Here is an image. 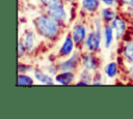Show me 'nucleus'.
Masks as SVG:
<instances>
[{"mask_svg":"<svg viewBox=\"0 0 133 119\" xmlns=\"http://www.w3.org/2000/svg\"><path fill=\"white\" fill-rule=\"evenodd\" d=\"M33 80L25 73H20L18 77V85H33Z\"/></svg>","mask_w":133,"mask_h":119,"instance_id":"17","label":"nucleus"},{"mask_svg":"<svg viewBox=\"0 0 133 119\" xmlns=\"http://www.w3.org/2000/svg\"><path fill=\"white\" fill-rule=\"evenodd\" d=\"M81 62H82V65L84 66V68L89 70V71L97 70L99 68V65H100V62H99L98 58L92 53H87V54L83 55L82 59H81Z\"/></svg>","mask_w":133,"mask_h":119,"instance_id":"4","label":"nucleus"},{"mask_svg":"<svg viewBox=\"0 0 133 119\" xmlns=\"http://www.w3.org/2000/svg\"><path fill=\"white\" fill-rule=\"evenodd\" d=\"M113 28L112 26H108L106 25L105 26V29H104V37H105V47L106 48H109L111 46V42H112V39H113Z\"/></svg>","mask_w":133,"mask_h":119,"instance_id":"14","label":"nucleus"},{"mask_svg":"<svg viewBox=\"0 0 133 119\" xmlns=\"http://www.w3.org/2000/svg\"><path fill=\"white\" fill-rule=\"evenodd\" d=\"M47 9H48L47 14L50 16L52 19H54L56 22L62 23L66 20V11H65L63 4H60V5L51 7V8H47Z\"/></svg>","mask_w":133,"mask_h":119,"instance_id":"3","label":"nucleus"},{"mask_svg":"<svg viewBox=\"0 0 133 119\" xmlns=\"http://www.w3.org/2000/svg\"><path fill=\"white\" fill-rule=\"evenodd\" d=\"M129 75H130V78L133 80V66H131L129 68Z\"/></svg>","mask_w":133,"mask_h":119,"instance_id":"23","label":"nucleus"},{"mask_svg":"<svg viewBox=\"0 0 133 119\" xmlns=\"http://www.w3.org/2000/svg\"><path fill=\"white\" fill-rule=\"evenodd\" d=\"M41 3L47 8H51V7L62 4V0H41Z\"/></svg>","mask_w":133,"mask_h":119,"instance_id":"18","label":"nucleus"},{"mask_svg":"<svg viewBox=\"0 0 133 119\" xmlns=\"http://www.w3.org/2000/svg\"><path fill=\"white\" fill-rule=\"evenodd\" d=\"M104 71H105V75H106L108 78H110V79L114 78V77L116 76V73H117V64H116L115 62H110V63H108V64L105 66Z\"/></svg>","mask_w":133,"mask_h":119,"instance_id":"15","label":"nucleus"},{"mask_svg":"<svg viewBox=\"0 0 133 119\" xmlns=\"http://www.w3.org/2000/svg\"><path fill=\"white\" fill-rule=\"evenodd\" d=\"M111 26H112V28L114 30L116 38L117 39L122 38V36H124V34L126 32V29H127L125 21L119 17H115L114 20L111 22Z\"/></svg>","mask_w":133,"mask_h":119,"instance_id":"6","label":"nucleus"},{"mask_svg":"<svg viewBox=\"0 0 133 119\" xmlns=\"http://www.w3.org/2000/svg\"><path fill=\"white\" fill-rule=\"evenodd\" d=\"M24 44L27 51H32L34 48V34L32 31H26L24 35Z\"/></svg>","mask_w":133,"mask_h":119,"instance_id":"12","label":"nucleus"},{"mask_svg":"<svg viewBox=\"0 0 133 119\" xmlns=\"http://www.w3.org/2000/svg\"><path fill=\"white\" fill-rule=\"evenodd\" d=\"M100 0H82V7L87 11H96L99 7Z\"/></svg>","mask_w":133,"mask_h":119,"instance_id":"13","label":"nucleus"},{"mask_svg":"<svg viewBox=\"0 0 133 119\" xmlns=\"http://www.w3.org/2000/svg\"><path fill=\"white\" fill-rule=\"evenodd\" d=\"M66 1H73V0H66Z\"/></svg>","mask_w":133,"mask_h":119,"instance_id":"25","label":"nucleus"},{"mask_svg":"<svg viewBox=\"0 0 133 119\" xmlns=\"http://www.w3.org/2000/svg\"><path fill=\"white\" fill-rule=\"evenodd\" d=\"M74 78H75V75L72 71H62L61 73L56 75L55 82L62 85H68L74 81Z\"/></svg>","mask_w":133,"mask_h":119,"instance_id":"9","label":"nucleus"},{"mask_svg":"<svg viewBox=\"0 0 133 119\" xmlns=\"http://www.w3.org/2000/svg\"><path fill=\"white\" fill-rule=\"evenodd\" d=\"M102 2L107 6H113L116 3V0H102Z\"/></svg>","mask_w":133,"mask_h":119,"instance_id":"21","label":"nucleus"},{"mask_svg":"<svg viewBox=\"0 0 133 119\" xmlns=\"http://www.w3.org/2000/svg\"><path fill=\"white\" fill-rule=\"evenodd\" d=\"M74 39L73 37L71 36H66V38L64 39L60 50H59V55L60 56H69L72 52H73V49H74Z\"/></svg>","mask_w":133,"mask_h":119,"instance_id":"8","label":"nucleus"},{"mask_svg":"<svg viewBox=\"0 0 133 119\" xmlns=\"http://www.w3.org/2000/svg\"><path fill=\"white\" fill-rule=\"evenodd\" d=\"M78 60H79L78 54H75L71 58H69L68 60L59 63L58 69L61 70V71H72V70H74L76 68L77 63H78Z\"/></svg>","mask_w":133,"mask_h":119,"instance_id":"7","label":"nucleus"},{"mask_svg":"<svg viewBox=\"0 0 133 119\" xmlns=\"http://www.w3.org/2000/svg\"><path fill=\"white\" fill-rule=\"evenodd\" d=\"M129 14H130V17L133 19V7H130V9H129Z\"/></svg>","mask_w":133,"mask_h":119,"instance_id":"24","label":"nucleus"},{"mask_svg":"<svg viewBox=\"0 0 133 119\" xmlns=\"http://www.w3.org/2000/svg\"><path fill=\"white\" fill-rule=\"evenodd\" d=\"M72 37L76 44H81L86 39V28L83 24H77L72 31Z\"/></svg>","mask_w":133,"mask_h":119,"instance_id":"5","label":"nucleus"},{"mask_svg":"<svg viewBox=\"0 0 133 119\" xmlns=\"http://www.w3.org/2000/svg\"><path fill=\"white\" fill-rule=\"evenodd\" d=\"M95 23H96V30L90 32L85 39V46L90 52L98 51L101 42V24L98 19L95 20Z\"/></svg>","mask_w":133,"mask_h":119,"instance_id":"2","label":"nucleus"},{"mask_svg":"<svg viewBox=\"0 0 133 119\" xmlns=\"http://www.w3.org/2000/svg\"><path fill=\"white\" fill-rule=\"evenodd\" d=\"M81 79H82V81L84 83H86V85L87 84H90L91 83V76L89 75V70L84 69L82 71V73H81Z\"/></svg>","mask_w":133,"mask_h":119,"instance_id":"19","label":"nucleus"},{"mask_svg":"<svg viewBox=\"0 0 133 119\" xmlns=\"http://www.w3.org/2000/svg\"><path fill=\"white\" fill-rule=\"evenodd\" d=\"M33 73H34V77L36 78V80H38L39 82H42L44 84H47V85H53L54 84L52 78L50 76H48L47 73H45L44 71H42L41 69L36 68Z\"/></svg>","mask_w":133,"mask_h":119,"instance_id":"11","label":"nucleus"},{"mask_svg":"<svg viewBox=\"0 0 133 119\" xmlns=\"http://www.w3.org/2000/svg\"><path fill=\"white\" fill-rule=\"evenodd\" d=\"M124 4L128 5L129 7H133V0H121Z\"/></svg>","mask_w":133,"mask_h":119,"instance_id":"22","label":"nucleus"},{"mask_svg":"<svg viewBox=\"0 0 133 119\" xmlns=\"http://www.w3.org/2000/svg\"><path fill=\"white\" fill-rule=\"evenodd\" d=\"M33 25L37 33L45 38L54 39L59 34V23L48 14H41L33 20Z\"/></svg>","mask_w":133,"mask_h":119,"instance_id":"1","label":"nucleus"},{"mask_svg":"<svg viewBox=\"0 0 133 119\" xmlns=\"http://www.w3.org/2000/svg\"><path fill=\"white\" fill-rule=\"evenodd\" d=\"M18 51H19V56H22V55L25 53V51H26V47H25V44H24V42H23L22 40L19 41Z\"/></svg>","mask_w":133,"mask_h":119,"instance_id":"20","label":"nucleus"},{"mask_svg":"<svg viewBox=\"0 0 133 119\" xmlns=\"http://www.w3.org/2000/svg\"><path fill=\"white\" fill-rule=\"evenodd\" d=\"M123 55H124V58H125L128 62L133 63V38H132L131 40H129V41L124 46Z\"/></svg>","mask_w":133,"mask_h":119,"instance_id":"10","label":"nucleus"},{"mask_svg":"<svg viewBox=\"0 0 133 119\" xmlns=\"http://www.w3.org/2000/svg\"><path fill=\"white\" fill-rule=\"evenodd\" d=\"M115 17H116L115 16V12L112 9H110V8H104L102 10V18L106 22H112Z\"/></svg>","mask_w":133,"mask_h":119,"instance_id":"16","label":"nucleus"}]
</instances>
